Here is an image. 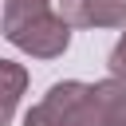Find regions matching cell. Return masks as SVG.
<instances>
[{
  "mask_svg": "<svg viewBox=\"0 0 126 126\" xmlns=\"http://www.w3.org/2000/svg\"><path fill=\"white\" fill-rule=\"evenodd\" d=\"M94 98L102 106L106 126H126V79H102V83H94Z\"/></svg>",
  "mask_w": 126,
  "mask_h": 126,
  "instance_id": "cell-4",
  "label": "cell"
},
{
  "mask_svg": "<svg viewBox=\"0 0 126 126\" xmlns=\"http://www.w3.org/2000/svg\"><path fill=\"white\" fill-rule=\"evenodd\" d=\"M110 71H114V79H126V35L110 47Z\"/></svg>",
  "mask_w": 126,
  "mask_h": 126,
  "instance_id": "cell-6",
  "label": "cell"
},
{
  "mask_svg": "<svg viewBox=\"0 0 126 126\" xmlns=\"http://www.w3.org/2000/svg\"><path fill=\"white\" fill-rule=\"evenodd\" d=\"M0 35L32 59H59L71 43V28L51 8V0H4Z\"/></svg>",
  "mask_w": 126,
  "mask_h": 126,
  "instance_id": "cell-1",
  "label": "cell"
},
{
  "mask_svg": "<svg viewBox=\"0 0 126 126\" xmlns=\"http://www.w3.org/2000/svg\"><path fill=\"white\" fill-rule=\"evenodd\" d=\"M24 126H106V118L94 98V87L67 79V83H55L43 94V102H35L24 114Z\"/></svg>",
  "mask_w": 126,
  "mask_h": 126,
  "instance_id": "cell-2",
  "label": "cell"
},
{
  "mask_svg": "<svg viewBox=\"0 0 126 126\" xmlns=\"http://www.w3.org/2000/svg\"><path fill=\"white\" fill-rule=\"evenodd\" d=\"M59 16L67 28H94V0H59Z\"/></svg>",
  "mask_w": 126,
  "mask_h": 126,
  "instance_id": "cell-5",
  "label": "cell"
},
{
  "mask_svg": "<svg viewBox=\"0 0 126 126\" xmlns=\"http://www.w3.org/2000/svg\"><path fill=\"white\" fill-rule=\"evenodd\" d=\"M24 91H28V71H24V63L0 59V126L12 122V114H16Z\"/></svg>",
  "mask_w": 126,
  "mask_h": 126,
  "instance_id": "cell-3",
  "label": "cell"
}]
</instances>
